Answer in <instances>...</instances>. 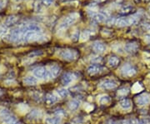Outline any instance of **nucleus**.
Listing matches in <instances>:
<instances>
[{"instance_id":"1","label":"nucleus","mask_w":150,"mask_h":124,"mask_svg":"<svg viewBox=\"0 0 150 124\" xmlns=\"http://www.w3.org/2000/svg\"><path fill=\"white\" fill-rule=\"evenodd\" d=\"M58 56L63 60H65L68 62H72V61L76 60L78 58L79 53L78 52L77 50L71 49H64L59 50Z\"/></svg>"},{"instance_id":"2","label":"nucleus","mask_w":150,"mask_h":124,"mask_svg":"<svg viewBox=\"0 0 150 124\" xmlns=\"http://www.w3.org/2000/svg\"><path fill=\"white\" fill-rule=\"evenodd\" d=\"M78 18H79V15L77 12H73V13L68 14L61 21V23L59 25V28L63 30V29L69 28L70 26L74 24L75 23L78 21Z\"/></svg>"},{"instance_id":"3","label":"nucleus","mask_w":150,"mask_h":124,"mask_svg":"<svg viewBox=\"0 0 150 124\" xmlns=\"http://www.w3.org/2000/svg\"><path fill=\"white\" fill-rule=\"evenodd\" d=\"M0 117L7 124H20V123L17 120V118L7 109H2L0 111Z\"/></svg>"},{"instance_id":"4","label":"nucleus","mask_w":150,"mask_h":124,"mask_svg":"<svg viewBox=\"0 0 150 124\" xmlns=\"http://www.w3.org/2000/svg\"><path fill=\"white\" fill-rule=\"evenodd\" d=\"M137 73V69L131 64H125L121 68V74L126 77H133Z\"/></svg>"},{"instance_id":"5","label":"nucleus","mask_w":150,"mask_h":124,"mask_svg":"<svg viewBox=\"0 0 150 124\" xmlns=\"http://www.w3.org/2000/svg\"><path fill=\"white\" fill-rule=\"evenodd\" d=\"M34 76L39 78V79H48L49 76V73L47 70L46 68L44 67H38L37 68H35L34 70Z\"/></svg>"},{"instance_id":"6","label":"nucleus","mask_w":150,"mask_h":124,"mask_svg":"<svg viewBox=\"0 0 150 124\" xmlns=\"http://www.w3.org/2000/svg\"><path fill=\"white\" fill-rule=\"evenodd\" d=\"M92 49L96 53H103L107 50V46L102 41H96L93 43Z\"/></svg>"},{"instance_id":"7","label":"nucleus","mask_w":150,"mask_h":124,"mask_svg":"<svg viewBox=\"0 0 150 124\" xmlns=\"http://www.w3.org/2000/svg\"><path fill=\"white\" fill-rule=\"evenodd\" d=\"M88 73L91 76L97 75L103 71V68L100 64H92L88 68Z\"/></svg>"},{"instance_id":"8","label":"nucleus","mask_w":150,"mask_h":124,"mask_svg":"<svg viewBox=\"0 0 150 124\" xmlns=\"http://www.w3.org/2000/svg\"><path fill=\"white\" fill-rule=\"evenodd\" d=\"M117 83L112 80V79H107V80H104L101 83H100V87L103 88V89H106V90H110V89H113L117 87Z\"/></svg>"},{"instance_id":"9","label":"nucleus","mask_w":150,"mask_h":124,"mask_svg":"<svg viewBox=\"0 0 150 124\" xmlns=\"http://www.w3.org/2000/svg\"><path fill=\"white\" fill-rule=\"evenodd\" d=\"M90 17L96 23H103L107 19L106 15L102 12H92L90 14Z\"/></svg>"},{"instance_id":"10","label":"nucleus","mask_w":150,"mask_h":124,"mask_svg":"<svg viewBox=\"0 0 150 124\" xmlns=\"http://www.w3.org/2000/svg\"><path fill=\"white\" fill-rule=\"evenodd\" d=\"M136 102L138 105L140 106H144V105H147L150 102V96L147 93H144V94H142L140 96H138L136 99Z\"/></svg>"},{"instance_id":"11","label":"nucleus","mask_w":150,"mask_h":124,"mask_svg":"<svg viewBox=\"0 0 150 124\" xmlns=\"http://www.w3.org/2000/svg\"><path fill=\"white\" fill-rule=\"evenodd\" d=\"M138 49V45L136 43H128L124 46V50L128 53H135Z\"/></svg>"},{"instance_id":"12","label":"nucleus","mask_w":150,"mask_h":124,"mask_svg":"<svg viewBox=\"0 0 150 124\" xmlns=\"http://www.w3.org/2000/svg\"><path fill=\"white\" fill-rule=\"evenodd\" d=\"M74 76L71 73H67L63 76L62 77V83L63 85L67 86L68 84H70L73 81H74Z\"/></svg>"},{"instance_id":"13","label":"nucleus","mask_w":150,"mask_h":124,"mask_svg":"<svg viewBox=\"0 0 150 124\" xmlns=\"http://www.w3.org/2000/svg\"><path fill=\"white\" fill-rule=\"evenodd\" d=\"M116 25L118 27H126L128 25H131L130 24V19L129 17H124V18H120L118 19H117L116 21Z\"/></svg>"},{"instance_id":"14","label":"nucleus","mask_w":150,"mask_h":124,"mask_svg":"<svg viewBox=\"0 0 150 124\" xmlns=\"http://www.w3.org/2000/svg\"><path fill=\"white\" fill-rule=\"evenodd\" d=\"M61 73V68L56 64H53L50 67V74L53 77H57Z\"/></svg>"},{"instance_id":"15","label":"nucleus","mask_w":150,"mask_h":124,"mask_svg":"<svg viewBox=\"0 0 150 124\" xmlns=\"http://www.w3.org/2000/svg\"><path fill=\"white\" fill-rule=\"evenodd\" d=\"M119 62H120V60H119V58H118V57H116V56H111V57H109V59H108V65L110 67V68H116L118 64H119Z\"/></svg>"},{"instance_id":"16","label":"nucleus","mask_w":150,"mask_h":124,"mask_svg":"<svg viewBox=\"0 0 150 124\" xmlns=\"http://www.w3.org/2000/svg\"><path fill=\"white\" fill-rule=\"evenodd\" d=\"M61 123V117L54 116V117H49L45 119L46 124H59Z\"/></svg>"},{"instance_id":"17","label":"nucleus","mask_w":150,"mask_h":124,"mask_svg":"<svg viewBox=\"0 0 150 124\" xmlns=\"http://www.w3.org/2000/svg\"><path fill=\"white\" fill-rule=\"evenodd\" d=\"M58 101L57 96H55L53 93H48L45 97V102L48 105H52L53 103H55Z\"/></svg>"},{"instance_id":"18","label":"nucleus","mask_w":150,"mask_h":124,"mask_svg":"<svg viewBox=\"0 0 150 124\" xmlns=\"http://www.w3.org/2000/svg\"><path fill=\"white\" fill-rule=\"evenodd\" d=\"M119 106H120V108H122L123 109L128 110V109L131 108V107H132V102L129 99L125 98V99H123L119 102Z\"/></svg>"},{"instance_id":"19","label":"nucleus","mask_w":150,"mask_h":124,"mask_svg":"<svg viewBox=\"0 0 150 124\" xmlns=\"http://www.w3.org/2000/svg\"><path fill=\"white\" fill-rule=\"evenodd\" d=\"M80 106V102L78 100H72L68 102V108L72 111H76Z\"/></svg>"},{"instance_id":"20","label":"nucleus","mask_w":150,"mask_h":124,"mask_svg":"<svg viewBox=\"0 0 150 124\" xmlns=\"http://www.w3.org/2000/svg\"><path fill=\"white\" fill-rule=\"evenodd\" d=\"M134 7L131 6V5H126V6H124L123 8L120 9L119 10V13L122 14V15H126V14H128L131 12H133L134 10Z\"/></svg>"},{"instance_id":"21","label":"nucleus","mask_w":150,"mask_h":124,"mask_svg":"<svg viewBox=\"0 0 150 124\" xmlns=\"http://www.w3.org/2000/svg\"><path fill=\"white\" fill-rule=\"evenodd\" d=\"M24 82L25 84H27V85H35L37 83V79H36V77L30 76V77H25Z\"/></svg>"},{"instance_id":"22","label":"nucleus","mask_w":150,"mask_h":124,"mask_svg":"<svg viewBox=\"0 0 150 124\" xmlns=\"http://www.w3.org/2000/svg\"><path fill=\"white\" fill-rule=\"evenodd\" d=\"M41 116V112L39 110H34L30 112V114L28 115V118L31 120H34V119H38Z\"/></svg>"},{"instance_id":"23","label":"nucleus","mask_w":150,"mask_h":124,"mask_svg":"<svg viewBox=\"0 0 150 124\" xmlns=\"http://www.w3.org/2000/svg\"><path fill=\"white\" fill-rule=\"evenodd\" d=\"M57 93H58V94H59V96L60 98H67V97L68 96V94H69L68 91L66 88H64V87L59 88V89L57 90Z\"/></svg>"},{"instance_id":"24","label":"nucleus","mask_w":150,"mask_h":124,"mask_svg":"<svg viewBox=\"0 0 150 124\" xmlns=\"http://www.w3.org/2000/svg\"><path fill=\"white\" fill-rule=\"evenodd\" d=\"M90 35H91V33L88 30H85V31H84V32L81 33V34H80V40L82 42L87 41L88 39L89 38V37H90Z\"/></svg>"},{"instance_id":"25","label":"nucleus","mask_w":150,"mask_h":124,"mask_svg":"<svg viewBox=\"0 0 150 124\" xmlns=\"http://www.w3.org/2000/svg\"><path fill=\"white\" fill-rule=\"evenodd\" d=\"M143 90V87L141 86L140 83H136L135 84H134V86L132 87V92L136 93H139Z\"/></svg>"},{"instance_id":"26","label":"nucleus","mask_w":150,"mask_h":124,"mask_svg":"<svg viewBox=\"0 0 150 124\" xmlns=\"http://www.w3.org/2000/svg\"><path fill=\"white\" fill-rule=\"evenodd\" d=\"M110 101V98L107 95H103L99 98V102L101 104H107Z\"/></svg>"},{"instance_id":"27","label":"nucleus","mask_w":150,"mask_h":124,"mask_svg":"<svg viewBox=\"0 0 150 124\" xmlns=\"http://www.w3.org/2000/svg\"><path fill=\"white\" fill-rule=\"evenodd\" d=\"M128 93V88H121L118 91V95L120 96V97H124L125 95H127Z\"/></svg>"},{"instance_id":"28","label":"nucleus","mask_w":150,"mask_h":124,"mask_svg":"<svg viewBox=\"0 0 150 124\" xmlns=\"http://www.w3.org/2000/svg\"><path fill=\"white\" fill-rule=\"evenodd\" d=\"M91 62L94 64H100L101 62H103V58L102 57H94L93 58L91 59Z\"/></svg>"},{"instance_id":"29","label":"nucleus","mask_w":150,"mask_h":124,"mask_svg":"<svg viewBox=\"0 0 150 124\" xmlns=\"http://www.w3.org/2000/svg\"><path fill=\"white\" fill-rule=\"evenodd\" d=\"M78 39H80V33L78 31H76L72 35V40L74 42H77V41H78Z\"/></svg>"},{"instance_id":"30","label":"nucleus","mask_w":150,"mask_h":124,"mask_svg":"<svg viewBox=\"0 0 150 124\" xmlns=\"http://www.w3.org/2000/svg\"><path fill=\"white\" fill-rule=\"evenodd\" d=\"M16 21H17V18H15V17H9V18L7 19L6 24H7L8 25L13 24Z\"/></svg>"},{"instance_id":"31","label":"nucleus","mask_w":150,"mask_h":124,"mask_svg":"<svg viewBox=\"0 0 150 124\" xmlns=\"http://www.w3.org/2000/svg\"><path fill=\"white\" fill-rule=\"evenodd\" d=\"M116 19L114 18H109L106 19V23L109 25H113V24H116Z\"/></svg>"},{"instance_id":"32","label":"nucleus","mask_w":150,"mask_h":124,"mask_svg":"<svg viewBox=\"0 0 150 124\" xmlns=\"http://www.w3.org/2000/svg\"><path fill=\"white\" fill-rule=\"evenodd\" d=\"M54 1H55V0H42L43 3L44 5H46V6H50V5H52V4L54 3Z\"/></svg>"},{"instance_id":"33","label":"nucleus","mask_w":150,"mask_h":124,"mask_svg":"<svg viewBox=\"0 0 150 124\" xmlns=\"http://www.w3.org/2000/svg\"><path fill=\"white\" fill-rule=\"evenodd\" d=\"M138 124H150L149 120L145 118V119H142L138 122Z\"/></svg>"},{"instance_id":"34","label":"nucleus","mask_w":150,"mask_h":124,"mask_svg":"<svg viewBox=\"0 0 150 124\" xmlns=\"http://www.w3.org/2000/svg\"><path fill=\"white\" fill-rule=\"evenodd\" d=\"M43 54V52H41V51H38V52H33V53H31L29 56L30 57H34V56H39V55H42Z\"/></svg>"},{"instance_id":"35","label":"nucleus","mask_w":150,"mask_h":124,"mask_svg":"<svg viewBox=\"0 0 150 124\" xmlns=\"http://www.w3.org/2000/svg\"><path fill=\"white\" fill-rule=\"evenodd\" d=\"M144 41L148 43H150V33L144 36Z\"/></svg>"},{"instance_id":"36","label":"nucleus","mask_w":150,"mask_h":124,"mask_svg":"<svg viewBox=\"0 0 150 124\" xmlns=\"http://www.w3.org/2000/svg\"><path fill=\"white\" fill-rule=\"evenodd\" d=\"M118 124H131V122H130V120H123V121L119 122Z\"/></svg>"},{"instance_id":"37","label":"nucleus","mask_w":150,"mask_h":124,"mask_svg":"<svg viewBox=\"0 0 150 124\" xmlns=\"http://www.w3.org/2000/svg\"><path fill=\"white\" fill-rule=\"evenodd\" d=\"M93 108V106H91V105H88V107H86V111L88 112H89V111H92V109Z\"/></svg>"},{"instance_id":"38","label":"nucleus","mask_w":150,"mask_h":124,"mask_svg":"<svg viewBox=\"0 0 150 124\" xmlns=\"http://www.w3.org/2000/svg\"><path fill=\"white\" fill-rule=\"evenodd\" d=\"M106 124H118V123H116L114 121H112V120H109V121H108L107 122V123Z\"/></svg>"},{"instance_id":"39","label":"nucleus","mask_w":150,"mask_h":124,"mask_svg":"<svg viewBox=\"0 0 150 124\" xmlns=\"http://www.w3.org/2000/svg\"><path fill=\"white\" fill-rule=\"evenodd\" d=\"M136 2H147V1H149V0H135Z\"/></svg>"},{"instance_id":"40","label":"nucleus","mask_w":150,"mask_h":124,"mask_svg":"<svg viewBox=\"0 0 150 124\" xmlns=\"http://www.w3.org/2000/svg\"><path fill=\"white\" fill-rule=\"evenodd\" d=\"M97 3H103V2H104V1H106V0H95Z\"/></svg>"},{"instance_id":"41","label":"nucleus","mask_w":150,"mask_h":124,"mask_svg":"<svg viewBox=\"0 0 150 124\" xmlns=\"http://www.w3.org/2000/svg\"><path fill=\"white\" fill-rule=\"evenodd\" d=\"M149 32H150V26H149Z\"/></svg>"},{"instance_id":"42","label":"nucleus","mask_w":150,"mask_h":124,"mask_svg":"<svg viewBox=\"0 0 150 124\" xmlns=\"http://www.w3.org/2000/svg\"><path fill=\"white\" fill-rule=\"evenodd\" d=\"M149 77H150V75H149Z\"/></svg>"},{"instance_id":"43","label":"nucleus","mask_w":150,"mask_h":124,"mask_svg":"<svg viewBox=\"0 0 150 124\" xmlns=\"http://www.w3.org/2000/svg\"><path fill=\"white\" fill-rule=\"evenodd\" d=\"M0 94H1V93H0Z\"/></svg>"}]
</instances>
